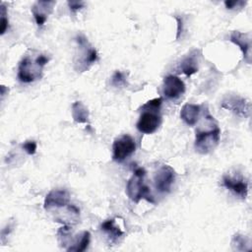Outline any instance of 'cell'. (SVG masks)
I'll return each mask as SVG.
<instances>
[{"label":"cell","mask_w":252,"mask_h":252,"mask_svg":"<svg viewBox=\"0 0 252 252\" xmlns=\"http://www.w3.org/2000/svg\"><path fill=\"white\" fill-rule=\"evenodd\" d=\"M136 150V143L129 135H122L115 139L112 146V158L115 161L122 162L130 157Z\"/></svg>","instance_id":"6"},{"label":"cell","mask_w":252,"mask_h":252,"mask_svg":"<svg viewBox=\"0 0 252 252\" xmlns=\"http://www.w3.org/2000/svg\"><path fill=\"white\" fill-rule=\"evenodd\" d=\"M91 240V234L89 231L85 230L81 234L77 235V237L69 243V246L66 248L67 251H76V252H82L85 251Z\"/></svg>","instance_id":"16"},{"label":"cell","mask_w":252,"mask_h":252,"mask_svg":"<svg viewBox=\"0 0 252 252\" xmlns=\"http://www.w3.org/2000/svg\"><path fill=\"white\" fill-rule=\"evenodd\" d=\"M245 3H246V2L238 1V0H237V1H225V2H224V5H225V7H226L227 9L231 10V9L236 8V7L241 8L243 5H245Z\"/></svg>","instance_id":"23"},{"label":"cell","mask_w":252,"mask_h":252,"mask_svg":"<svg viewBox=\"0 0 252 252\" xmlns=\"http://www.w3.org/2000/svg\"><path fill=\"white\" fill-rule=\"evenodd\" d=\"M49 58L44 54L36 56L26 55L22 58L18 67L17 77L22 83H32L42 77V69L48 63Z\"/></svg>","instance_id":"3"},{"label":"cell","mask_w":252,"mask_h":252,"mask_svg":"<svg viewBox=\"0 0 252 252\" xmlns=\"http://www.w3.org/2000/svg\"><path fill=\"white\" fill-rule=\"evenodd\" d=\"M231 244H232V247L234 250H247L245 248V245L248 244L247 242V239L246 237H244L243 235H240V234H235L232 238V241H231Z\"/></svg>","instance_id":"20"},{"label":"cell","mask_w":252,"mask_h":252,"mask_svg":"<svg viewBox=\"0 0 252 252\" xmlns=\"http://www.w3.org/2000/svg\"><path fill=\"white\" fill-rule=\"evenodd\" d=\"M221 107L232 111L235 115L248 117L250 115V102L238 95H228L221 101Z\"/></svg>","instance_id":"8"},{"label":"cell","mask_w":252,"mask_h":252,"mask_svg":"<svg viewBox=\"0 0 252 252\" xmlns=\"http://www.w3.org/2000/svg\"><path fill=\"white\" fill-rule=\"evenodd\" d=\"M201 113V106L198 104L186 103L182 106L180 111L181 119L189 126H194L200 116Z\"/></svg>","instance_id":"15"},{"label":"cell","mask_w":252,"mask_h":252,"mask_svg":"<svg viewBox=\"0 0 252 252\" xmlns=\"http://www.w3.org/2000/svg\"><path fill=\"white\" fill-rule=\"evenodd\" d=\"M222 185L242 199H245L247 196L248 183L245 181V179L241 175L239 176L223 175Z\"/></svg>","instance_id":"11"},{"label":"cell","mask_w":252,"mask_h":252,"mask_svg":"<svg viewBox=\"0 0 252 252\" xmlns=\"http://www.w3.org/2000/svg\"><path fill=\"white\" fill-rule=\"evenodd\" d=\"M68 6L72 11H77V10H80L81 8H83L84 3L79 2V1H69Z\"/></svg>","instance_id":"25"},{"label":"cell","mask_w":252,"mask_h":252,"mask_svg":"<svg viewBox=\"0 0 252 252\" xmlns=\"http://www.w3.org/2000/svg\"><path fill=\"white\" fill-rule=\"evenodd\" d=\"M78 43L79 54L75 60V69L78 72H84L90 68L97 60L96 50L90 44L87 37L83 34H79L76 37Z\"/></svg>","instance_id":"5"},{"label":"cell","mask_w":252,"mask_h":252,"mask_svg":"<svg viewBox=\"0 0 252 252\" xmlns=\"http://www.w3.org/2000/svg\"><path fill=\"white\" fill-rule=\"evenodd\" d=\"M177 21V32H176V39L180 37V34L182 33L184 30V24H183V19L181 17H175Z\"/></svg>","instance_id":"24"},{"label":"cell","mask_w":252,"mask_h":252,"mask_svg":"<svg viewBox=\"0 0 252 252\" xmlns=\"http://www.w3.org/2000/svg\"><path fill=\"white\" fill-rule=\"evenodd\" d=\"M100 228L109 236L110 240L113 242H115L118 238H120L124 234V232L119 228V226L115 225L114 219L104 220L101 223Z\"/></svg>","instance_id":"17"},{"label":"cell","mask_w":252,"mask_h":252,"mask_svg":"<svg viewBox=\"0 0 252 252\" xmlns=\"http://www.w3.org/2000/svg\"><path fill=\"white\" fill-rule=\"evenodd\" d=\"M70 194L65 189H54L50 191L44 199V209L50 210L52 208L58 209L69 205Z\"/></svg>","instance_id":"10"},{"label":"cell","mask_w":252,"mask_h":252,"mask_svg":"<svg viewBox=\"0 0 252 252\" xmlns=\"http://www.w3.org/2000/svg\"><path fill=\"white\" fill-rule=\"evenodd\" d=\"M199 50H192L180 63V70L187 77L192 76L198 71V62H199Z\"/></svg>","instance_id":"14"},{"label":"cell","mask_w":252,"mask_h":252,"mask_svg":"<svg viewBox=\"0 0 252 252\" xmlns=\"http://www.w3.org/2000/svg\"><path fill=\"white\" fill-rule=\"evenodd\" d=\"M8 29V18H7V10L5 6L1 5V34H4Z\"/></svg>","instance_id":"21"},{"label":"cell","mask_w":252,"mask_h":252,"mask_svg":"<svg viewBox=\"0 0 252 252\" xmlns=\"http://www.w3.org/2000/svg\"><path fill=\"white\" fill-rule=\"evenodd\" d=\"M72 117L77 123H88L89 110L81 101H75L72 104Z\"/></svg>","instance_id":"18"},{"label":"cell","mask_w":252,"mask_h":252,"mask_svg":"<svg viewBox=\"0 0 252 252\" xmlns=\"http://www.w3.org/2000/svg\"><path fill=\"white\" fill-rule=\"evenodd\" d=\"M185 92L184 82L174 75H168L163 79L162 93L165 97L175 99L182 95Z\"/></svg>","instance_id":"9"},{"label":"cell","mask_w":252,"mask_h":252,"mask_svg":"<svg viewBox=\"0 0 252 252\" xmlns=\"http://www.w3.org/2000/svg\"><path fill=\"white\" fill-rule=\"evenodd\" d=\"M229 40L236 44L243 53L244 60L250 64L251 55H250V36L248 33H243L238 31H234L230 33Z\"/></svg>","instance_id":"13"},{"label":"cell","mask_w":252,"mask_h":252,"mask_svg":"<svg viewBox=\"0 0 252 252\" xmlns=\"http://www.w3.org/2000/svg\"><path fill=\"white\" fill-rule=\"evenodd\" d=\"M155 187L159 193H167L170 191L172 184L175 180L174 169L167 165L162 164L155 174Z\"/></svg>","instance_id":"7"},{"label":"cell","mask_w":252,"mask_h":252,"mask_svg":"<svg viewBox=\"0 0 252 252\" xmlns=\"http://www.w3.org/2000/svg\"><path fill=\"white\" fill-rule=\"evenodd\" d=\"M162 103V97H156L141 106L142 113L136 124L137 129L143 134L155 133L161 123L159 109Z\"/></svg>","instance_id":"2"},{"label":"cell","mask_w":252,"mask_h":252,"mask_svg":"<svg viewBox=\"0 0 252 252\" xmlns=\"http://www.w3.org/2000/svg\"><path fill=\"white\" fill-rule=\"evenodd\" d=\"M206 118L208 125L206 128L201 127L196 130L194 143L196 152L202 155H207L214 151L218 146L220 137V130L214 117L208 113Z\"/></svg>","instance_id":"1"},{"label":"cell","mask_w":252,"mask_h":252,"mask_svg":"<svg viewBox=\"0 0 252 252\" xmlns=\"http://www.w3.org/2000/svg\"><path fill=\"white\" fill-rule=\"evenodd\" d=\"M23 149L28 155H34L36 152V143L34 141H26L23 144Z\"/></svg>","instance_id":"22"},{"label":"cell","mask_w":252,"mask_h":252,"mask_svg":"<svg viewBox=\"0 0 252 252\" xmlns=\"http://www.w3.org/2000/svg\"><path fill=\"white\" fill-rule=\"evenodd\" d=\"M146 173L147 172L145 168L138 167L135 169L132 177L127 182V195L132 201L136 203H138L141 199H146L148 202L154 203L150 188L145 184Z\"/></svg>","instance_id":"4"},{"label":"cell","mask_w":252,"mask_h":252,"mask_svg":"<svg viewBox=\"0 0 252 252\" xmlns=\"http://www.w3.org/2000/svg\"><path fill=\"white\" fill-rule=\"evenodd\" d=\"M111 85L115 88H121L127 85L126 73L121 71H116L111 77Z\"/></svg>","instance_id":"19"},{"label":"cell","mask_w":252,"mask_h":252,"mask_svg":"<svg viewBox=\"0 0 252 252\" xmlns=\"http://www.w3.org/2000/svg\"><path fill=\"white\" fill-rule=\"evenodd\" d=\"M55 1H37L32 7V13L38 27H41L46 22L48 16L52 13Z\"/></svg>","instance_id":"12"}]
</instances>
